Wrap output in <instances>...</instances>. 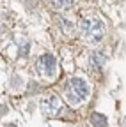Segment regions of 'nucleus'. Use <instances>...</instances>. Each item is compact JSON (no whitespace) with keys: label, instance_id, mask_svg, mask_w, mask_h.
I'll return each mask as SVG.
<instances>
[{"label":"nucleus","instance_id":"39448f33","mask_svg":"<svg viewBox=\"0 0 126 127\" xmlns=\"http://www.w3.org/2000/svg\"><path fill=\"white\" fill-rule=\"evenodd\" d=\"M105 55L101 53V51H96L92 57H91V65H92V69H96V71H100L103 65H105Z\"/></svg>","mask_w":126,"mask_h":127},{"label":"nucleus","instance_id":"f03ea898","mask_svg":"<svg viewBox=\"0 0 126 127\" xmlns=\"http://www.w3.org/2000/svg\"><path fill=\"white\" fill-rule=\"evenodd\" d=\"M80 32H82V37L89 44H100L103 35H105V27H103V23L100 20L85 18L80 23Z\"/></svg>","mask_w":126,"mask_h":127},{"label":"nucleus","instance_id":"423d86ee","mask_svg":"<svg viewBox=\"0 0 126 127\" xmlns=\"http://www.w3.org/2000/svg\"><path fill=\"white\" fill-rule=\"evenodd\" d=\"M59 23H60V28L64 30L66 34H71V32L75 30V25H73L71 21H68L66 18H60V21H59Z\"/></svg>","mask_w":126,"mask_h":127},{"label":"nucleus","instance_id":"7ed1b4c3","mask_svg":"<svg viewBox=\"0 0 126 127\" xmlns=\"http://www.w3.org/2000/svg\"><path fill=\"white\" fill-rule=\"evenodd\" d=\"M36 69L41 76H46V78H50L55 74V69H57V62H55V57L50 55V53H44L39 57L37 64H36Z\"/></svg>","mask_w":126,"mask_h":127},{"label":"nucleus","instance_id":"20e7f679","mask_svg":"<svg viewBox=\"0 0 126 127\" xmlns=\"http://www.w3.org/2000/svg\"><path fill=\"white\" fill-rule=\"evenodd\" d=\"M41 109L46 117H57L62 111V102L59 99V95H46L41 101Z\"/></svg>","mask_w":126,"mask_h":127},{"label":"nucleus","instance_id":"f257e3e1","mask_svg":"<svg viewBox=\"0 0 126 127\" xmlns=\"http://www.w3.org/2000/svg\"><path fill=\"white\" fill-rule=\"evenodd\" d=\"M89 92H91V88H89V85L84 81V79L73 78V79H69V83L66 85V92L64 94H66V99L69 101V104L76 106V104L84 102L89 97Z\"/></svg>","mask_w":126,"mask_h":127},{"label":"nucleus","instance_id":"0eeeda50","mask_svg":"<svg viewBox=\"0 0 126 127\" xmlns=\"http://www.w3.org/2000/svg\"><path fill=\"white\" fill-rule=\"evenodd\" d=\"M91 120H92V125H105L107 124V118L103 115H100V113H94L91 117Z\"/></svg>","mask_w":126,"mask_h":127},{"label":"nucleus","instance_id":"6e6552de","mask_svg":"<svg viewBox=\"0 0 126 127\" xmlns=\"http://www.w3.org/2000/svg\"><path fill=\"white\" fill-rule=\"evenodd\" d=\"M52 4H53L55 7L62 9V7H68V5H71V4H73V0H52Z\"/></svg>","mask_w":126,"mask_h":127}]
</instances>
